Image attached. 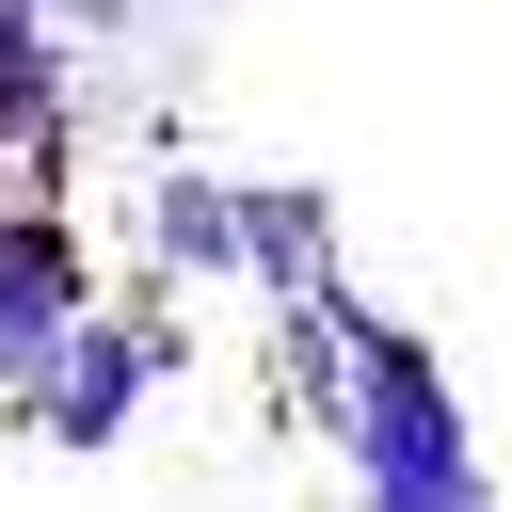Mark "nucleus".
I'll return each instance as SVG.
<instances>
[{"instance_id": "3", "label": "nucleus", "mask_w": 512, "mask_h": 512, "mask_svg": "<svg viewBox=\"0 0 512 512\" xmlns=\"http://www.w3.org/2000/svg\"><path fill=\"white\" fill-rule=\"evenodd\" d=\"M96 304V256L64 224V192H0V400L48 368V336Z\"/></svg>"}, {"instance_id": "2", "label": "nucleus", "mask_w": 512, "mask_h": 512, "mask_svg": "<svg viewBox=\"0 0 512 512\" xmlns=\"http://www.w3.org/2000/svg\"><path fill=\"white\" fill-rule=\"evenodd\" d=\"M192 368V336H176V304H80L64 336H48V368L16 384V416L64 448V464H96V448H128L144 432V400Z\"/></svg>"}, {"instance_id": "4", "label": "nucleus", "mask_w": 512, "mask_h": 512, "mask_svg": "<svg viewBox=\"0 0 512 512\" xmlns=\"http://www.w3.org/2000/svg\"><path fill=\"white\" fill-rule=\"evenodd\" d=\"M160 288H240V176H208V160H144V240H128Z\"/></svg>"}, {"instance_id": "5", "label": "nucleus", "mask_w": 512, "mask_h": 512, "mask_svg": "<svg viewBox=\"0 0 512 512\" xmlns=\"http://www.w3.org/2000/svg\"><path fill=\"white\" fill-rule=\"evenodd\" d=\"M240 288H336V192L320 176H240Z\"/></svg>"}, {"instance_id": "6", "label": "nucleus", "mask_w": 512, "mask_h": 512, "mask_svg": "<svg viewBox=\"0 0 512 512\" xmlns=\"http://www.w3.org/2000/svg\"><path fill=\"white\" fill-rule=\"evenodd\" d=\"M176 16H224V0H176Z\"/></svg>"}, {"instance_id": "1", "label": "nucleus", "mask_w": 512, "mask_h": 512, "mask_svg": "<svg viewBox=\"0 0 512 512\" xmlns=\"http://www.w3.org/2000/svg\"><path fill=\"white\" fill-rule=\"evenodd\" d=\"M336 320H352V384H336V432H320V448H336L384 512H480V496H496V464H480V432H464L448 352H432L416 320L352 304V272H336Z\"/></svg>"}]
</instances>
